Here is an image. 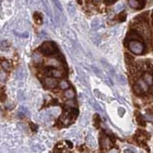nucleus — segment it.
Here are the masks:
<instances>
[{"mask_svg":"<svg viewBox=\"0 0 153 153\" xmlns=\"http://www.w3.org/2000/svg\"><path fill=\"white\" fill-rule=\"evenodd\" d=\"M56 46L54 43L51 42H45L42 43L39 48V51L45 55H52L56 53Z\"/></svg>","mask_w":153,"mask_h":153,"instance_id":"1","label":"nucleus"},{"mask_svg":"<svg viewBox=\"0 0 153 153\" xmlns=\"http://www.w3.org/2000/svg\"><path fill=\"white\" fill-rule=\"evenodd\" d=\"M129 48L133 53L136 54V55H140L142 54L144 49V46L141 42H138L136 40L131 41L129 44Z\"/></svg>","mask_w":153,"mask_h":153,"instance_id":"2","label":"nucleus"},{"mask_svg":"<svg viewBox=\"0 0 153 153\" xmlns=\"http://www.w3.org/2000/svg\"><path fill=\"white\" fill-rule=\"evenodd\" d=\"M135 92L139 93L140 92H147L148 90V84L144 81V79H138L137 82V85L134 87Z\"/></svg>","mask_w":153,"mask_h":153,"instance_id":"3","label":"nucleus"},{"mask_svg":"<svg viewBox=\"0 0 153 153\" xmlns=\"http://www.w3.org/2000/svg\"><path fill=\"white\" fill-rule=\"evenodd\" d=\"M44 83H45L46 87H47L49 89H53V88H55V87L57 85V81H56V79H54V78H51V77H47V78H46V79H45V81H44Z\"/></svg>","mask_w":153,"mask_h":153,"instance_id":"4","label":"nucleus"},{"mask_svg":"<svg viewBox=\"0 0 153 153\" xmlns=\"http://www.w3.org/2000/svg\"><path fill=\"white\" fill-rule=\"evenodd\" d=\"M33 62L35 65H40L42 62V58L38 53H33L32 55Z\"/></svg>","mask_w":153,"mask_h":153,"instance_id":"5","label":"nucleus"},{"mask_svg":"<svg viewBox=\"0 0 153 153\" xmlns=\"http://www.w3.org/2000/svg\"><path fill=\"white\" fill-rule=\"evenodd\" d=\"M101 62H102L103 66L104 67V69H105L106 70H107L109 74H114L115 71H114V69L112 67V66H110V65L108 63V62H106L105 61H103V60H101Z\"/></svg>","mask_w":153,"mask_h":153,"instance_id":"6","label":"nucleus"},{"mask_svg":"<svg viewBox=\"0 0 153 153\" xmlns=\"http://www.w3.org/2000/svg\"><path fill=\"white\" fill-rule=\"evenodd\" d=\"M144 81L148 84V86H151L153 85V77L152 75L149 73H146L144 74Z\"/></svg>","mask_w":153,"mask_h":153,"instance_id":"7","label":"nucleus"},{"mask_svg":"<svg viewBox=\"0 0 153 153\" xmlns=\"http://www.w3.org/2000/svg\"><path fill=\"white\" fill-rule=\"evenodd\" d=\"M64 96L65 97H67L68 99H73L74 97H75V93L73 89H66L64 92Z\"/></svg>","mask_w":153,"mask_h":153,"instance_id":"8","label":"nucleus"},{"mask_svg":"<svg viewBox=\"0 0 153 153\" xmlns=\"http://www.w3.org/2000/svg\"><path fill=\"white\" fill-rule=\"evenodd\" d=\"M128 3H129L130 7H131L132 8L138 9L140 7V3L138 0H128Z\"/></svg>","mask_w":153,"mask_h":153,"instance_id":"9","label":"nucleus"},{"mask_svg":"<svg viewBox=\"0 0 153 153\" xmlns=\"http://www.w3.org/2000/svg\"><path fill=\"white\" fill-rule=\"evenodd\" d=\"M116 78H117V81H118V83H119L120 85H126V77H125L124 75L119 74Z\"/></svg>","mask_w":153,"mask_h":153,"instance_id":"10","label":"nucleus"},{"mask_svg":"<svg viewBox=\"0 0 153 153\" xmlns=\"http://www.w3.org/2000/svg\"><path fill=\"white\" fill-rule=\"evenodd\" d=\"M52 2L53 3H54V5L55 6V7H56L61 13H63V7H62V5H61L59 0H52Z\"/></svg>","mask_w":153,"mask_h":153,"instance_id":"11","label":"nucleus"},{"mask_svg":"<svg viewBox=\"0 0 153 153\" xmlns=\"http://www.w3.org/2000/svg\"><path fill=\"white\" fill-rule=\"evenodd\" d=\"M51 74L55 78H60L62 76V71H60L59 70L56 69H53L51 70Z\"/></svg>","mask_w":153,"mask_h":153,"instance_id":"12","label":"nucleus"},{"mask_svg":"<svg viewBox=\"0 0 153 153\" xmlns=\"http://www.w3.org/2000/svg\"><path fill=\"white\" fill-rule=\"evenodd\" d=\"M92 69H93V70H94V72L95 73V74H97V76L100 77V78H102L103 79H104L105 75H104V74L103 75V74H102V72H101L100 70L99 69L97 68V67H95V66H92Z\"/></svg>","mask_w":153,"mask_h":153,"instance_id":"13","label":"nucleus"},{"mask_svg":"<svg viewBox=\"0 0 153 153\" xmlns=\"http://www.w3.org/2000/svg\"><path fill=\"white\" fill-rule=\"evenodd\" d=\"M91 26L94 29H98L101 26V22L99 19H95L94 21H92V24H91Z\"/></svg>","mask_w":153,"mask_h":153,"instance_id":"14","label":"nucleus"},{"mask_svg":"<svg viewBox=\"0 0 153 153\" xmlns=\"http://www.w3.org/2000/svg\"><path fill=\"white\" fill-rule=\"evenodd\" d=\"M59 87H60V89H68L69 88V83L67 82V81H65V80H62L60 83H59Z\"/></svg>","mask_w":153,"mask_h":153,"instance_id":"15","label":"nucleus"},{"mask_svg":"<svg viewBox=\"0 0 153 153\" xmlns=\"http://www.w3.org/2000/svg\"><path fill=\"white\" fill-rule=\"evenodd\" d=\"M90 103L92 104V106H93L95 107L96 110H98V111H101V107L100 106V105H99V104H98V103H97V102H95V100H91V102H90Z\"/></svg>","mask_w":153,"mask_h":153,"instance_id":"16","label":"nucleus"},{"mask_svg":"<svg viewBox=\"0 0 153 153\" xmlns=\"http://www.w3.org/2000/svg\"><path fill=\"white\" fill-rule=\"evenodd\" d=\"M2 67L4 70H8L9 67H10V66H9V63L7 61H3V62H2Z\"/></svg>","mask_w":153,"mask_h":153,"instance_id":"17","label":"nucleus"},{"mask_svg":"<svg viewBox=\"0 0 153 153\" xmlns=\"http://www.w3.org/2000/svg\"><path fill=\"white\" fill-rule=\"evenodd\" d=\"M145 118L148 121H149L153 122V115H152V114H146L145 115Z\"/></svg>","mask_w":153,"mask_h":153,"instance_id":"18","label":"nucleus"},{"mask_svg":"<svg viewBox=\"0 0 153 153\" xmlns=\"http://www.w3.org/2000/svg\"><path fill=\"white\" fill-rule=\"evenodd\" d=\"M123 7H124V5H123L122 3H119V4H117L116 7H115V10H116V12H119V11L122 10Z\"/></svg>","mask_w":153,"mask_h":153,"instance_id":"19","label":"nucleus"},{"mask_svg":"<svg viewBox=\"0 0 153 153\" xmlns=\"http://www.w3.org/2000/svg\"><path fill=\"white\" fill-rule=\"evenodd\" d=\"M116 1V0H105L106 3H108V4H112V3H114Z\"/></svg>","mask_w":153,"mask_h":153,"instance_id":"20","label":"nucleus"},{"mask_svg":"<svg viewBox=\"0 0 153 153\" xmlns=\"http://www.w3.org/2000/svg\"><path fill=\"white\" fill-rule=\"evenodd\" d=\"M66 104L69 106H75V103H74L73 102H72V101H69V102H66Z\"/></svg>","mask_w":153,"mask_h":153,"instance_id":"21","label":"nucleus"},{"mask_svg":"<svg viewBox=\"0 0 153 153\" xmlns=\"http://www.w3.org/2000/svg\"><path fill=\"white\" fill-rule=\"evenodd\" d=\"M93 1H94L95 3H98V2H100V0H93Z\"/></svg>","mask_w":153,"mask_h":153,"instance_id":"22","label":"nucleus"}]
</instances>
